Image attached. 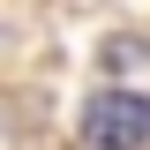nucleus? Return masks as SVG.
<instances>
[{
    "label": "nucleus",
    "mask_w": 150,
    "mask_h": 150,
    "mask_svg": "<svg viewBox=\"0 0 150 150\" xmlns=\"http://www.w3.org/2000/svg\"><path fill=\"white\" fill-rule=\"evenodd\" d=\"M143 60H150V45H143V38H105V53H98V68L128 75V68H143Z\"/></svg>",
    "instance_id": "obj_2"
},
{
    "label": "nucleus",
    "mask_w": 150,
    "mask_h": 150,
    "mask_svg": "<svg viewBox=\"0 0 150 150\" xmlns=\"http://www.w3.org/2000/svg\"><path fill=\"white\" fill-rule=\"evenodd\" d=\"M83 143L90 150H143L150 143V98L143 90H98L83 105Z\"/></svg>",
    "instance_id": "obj_1"
}]
</instances>
